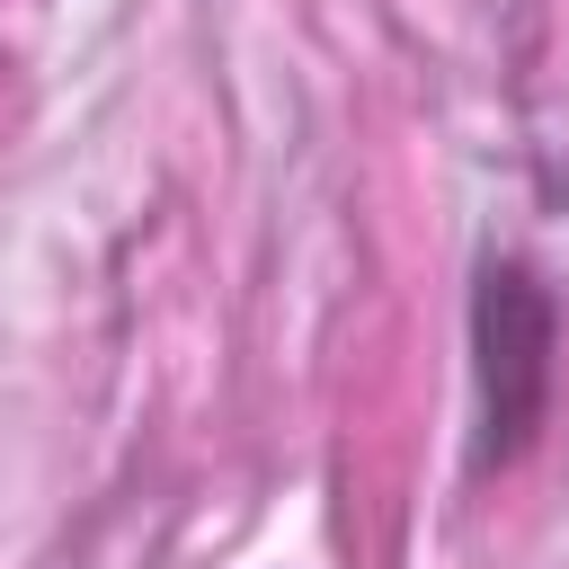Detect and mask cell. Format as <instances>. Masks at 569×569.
<instances>
[{
	"label": "cell",
	"mask_w": 569,
	"mask_h": 569,
	"mask_svg": "<svg viewBox=\"0 0 569 569\" xmlns=\"http://www.w3.org/2000/svg\"><path fill=\"white\" fill-rule=\"evenodd\" d=\"M471 347H480V445H471V462L498 471V462L525 453V436L542 427V400H551V293L516 258H498L480 276Z\"/></svg>",
	"instance_id": "obj_1"
}]
</instances>
